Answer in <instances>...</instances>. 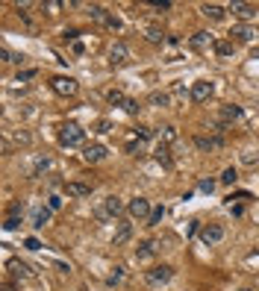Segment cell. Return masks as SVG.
Returning a JSON list of instances; mask_svg holds the SVG:
<instances>
[{
  "label": "cell",
  "mask_w": 259,
  "mask_h": 291,
  "mask_svg": "<svg viewBox=\"0 0 259 291\" xmlns=\"http://www.w3.org/2000/svg\"><path fill=\"white\" fill-rule=\"evenodd\" d=\"M59 141H62L65 147H80V144L86 141V130H83L80 124L68 121V124H62V127H59Z\"/></svg>",
  "instance_id": "cell-1"
},
{
  "label": "cell",
  "mask_w": 259,
  "mask_h": 291,
  "mask_svg": "<svg viewBox=\"0 0 259 291\" xmlns=\"http://www.w3.org/2000/svg\"><path fill=\"white\" fill-rule=\"evenodd\" d=\"M124 212V200L121 197H115V194H109L103 200V206L97 209V221H106V218H118Z\"/></svg>",
  "instance_id": "cell-2"
},
{
  "label": "cell",
  "mask_w": 259,
  "mask_h": 291,
  "mask_svg": "<svg viewBox=\"0 0 259 291\" xmlns=\"http://www.w3.org/2000/svg\"><path fill=\"white\" fill-rule=\"evenodd\" d=\"M50 88L59 94V97H74L80 86H77V80H71V77H53L50 80Z\"/></svg>",
  "instance_id": "cell-3"
},
{
  "label": "cell",
  "mask_w": 259,
  "mask_h": 291,
  "mask_svg": "<svg viewBox=\"0 0 259 291\" xmlns=\"http://www.w3.org/2000/svg\"><path fill=\"white\" fill-rule=\"evenodd\" d=\"M171 276H174V268L171 265H156V268H150L147 271V285H165V282H171Z\"/></svg>",
  "instance_id": "cell-4"
},
{
  "label": "cell",
  "mask_w": 259,
  "mask_h": 291,
  "mask_svg": "<svg viewBox=\"0 0 259 291\" xmlns=\"http://www.w3.org/2000/svg\"><path fill=\"white\" fill-rule=\"evenodd\" d=\"M200 241H203L206 247L224 241V226H221V223H206V226H200Z\"/></svg>",
  "instance_id": "cell-5"
},
{
  "label": "cell",
  "mask_w": 259,
  "mask_h": 291,
  "mask_svg": "<svg viewBox=\"0 0 259 291\" xmlns=\"http://www.w3.org/2000/svg\"><path fill=\"white\" fill-rule=\"evenodd\" d=\"M227 12H233L239 21H250V18H256V6L253 3H242V0H233L227 6Z\"/></svg>",
  "instance_id": "cell-6"
},
{
  "label": "cell",
  "mask_w": 259,
  "mask_h": 291,
  "mask_svg": "<svg viewBox=\"0 0 259 291\" xmlns=\"http://www.w3.org/2000/svg\"><path fill=\"white\" fill-rule=\"evenodd\" d=\"M212 91H215V86H212L209 80H197V83L191 86V100L194 103H206L209 97H212Z\"/></svg>",
  "instance_id": "cell-7"
},
{
  "label": "cell",
  "mask_w": 259,
  "mask_h": 291,
  "mask_svg": "<svg viewBox=\"0 0 259 291\" xmlns=\"http://www.w3.org/2000/svg\"><path fill=\"white\" fill-rule=\"evenodd\" d=\"M127 212H130L133 218H138V221H147L153 209H150V203H147L144 197H136V200H130V206H127Z\"/></svg>",
  "instance_id": "cell-8"
},
{
  "label": "cell",
  "mask_w": 259,
  "mask_h": 291,
  "mask_svg": "<svg viewBox=\"0 0 259 291\" xmlns=\"http://www.w3.org/2000/svg\"><path fill=\"white\" fill-rule=\"evenodd\" d=\"M230 35H233V41H256V27H250V24H236L233 30H230Z\"/></svg>",
  "instance_id": "cell-9"
},
{
  "label": "cell",
  "mask_w": 259,
  "mask_h": 291,
  "mask_svg": "<svg viewBox=\"0 0 259 291\" xmlns=\"http://www.w3.org/2000/svg\"><path fill=\"white\" fill-rule=\"evenodd\" d=\"M83 159H86L88 165H97V162L106 159V147L103 144H86L83 147Z\"/></svg>",
  "instance_id": "cell-10"
},
{
  "label": "cell",
  "mask_w": 259,
  "mask_h": 291,
  "mask_svg": "<svg viewBox=\"0 0 259 291\" xmlns=\"http://www.w3.org/2000/svg\"><path fill=\"white\" fill-rule=\"evenodd\" d=\"M212 50L218 53L221 59H230V56L236 53V44H233V38H215V41H212Z\"/></svg>",
  "instance_id": "cell-11"
},
{
  "label": "cell",
  "mask_w": 259,
  "mask_h": 291,
  "mask_svg": "<svg viewBox=\"0 0 259 291\" xmlns=\"http://www.w3.org/2000/svg\"><path fill=\"white\" fill-rule=\"evenodd\" d=\"M6 271L12 276H33V271H30V265L27 262H21V259H6Z\"/></svg>",
  "instance_id": "cell-12"
},
{
  "label": "cell",
  "mask_w": 259,
  "mask_h": 291,
  "mask_svg": "<svg viewBox=\"0 0 259 291\" xmlns=\"http://www.w3.org/2000/svg\"><path fill=\"white\" fill-rule=\"evenodd\" d=\"M109 59H112V65H127V62H130L127 44H124V41H115V47L109 50Z\"/></svg>",
  "instance_id": "cell-13"
},
{
  "label": "cell",
  "mask_w": 259,
  "mask_h": 291,
  "mask_svg": "<svg viewBox=\"0 0 259 291\" xmlns=\"http://www.w3.org/2000/svg\"><path fill=\"white\" fill-rule=\"evenodd\" d=\"M130 239H133V223H130V221H118V232H115L112 244H115V247H121V244H127Z\"/></svg>",
  "instance_id": "cell-14"
},
{
  "label": "cell",
  "mask_w": 259,
  "mask_h": 291,
  "mask_svg": "<svg viewBox=\"0 0 259 291\" xmlns=\"http://www.w3.org/2000/svg\"><path fill=\"white\" fill-rule=\"evenodd\" d=\"M156 250H159L156 241H141V244L136 247V259L138 262H150V259L156 256Z\"/></svg>",
  "instance_id": "cell-15"
},
{
  "label": "cell",
  "mask_w": 259,
  "mask_h": 291,
  "mask_svg": "<svg viewBox=\"0 0 259 291\" xmlns=\"http://www.w3.org/2000/svg\"><path fill=\"white\" fill-rule=\"evenodd\" d=\"M224 6H218V3H203V6H200V15L203 18H209V21H221V18H224Z\"/></svg>",
  "instance_id": "cell-16"
},
{
  "label": "cell",
  "mask_w": 259,
  "mask_h": 291,
  "mask_svg": "<svg viewBox=\"0 0 259 291\" xmlns=\"http://www.w3.org/2000/svg\"><path fill=\"white\" fill-rule=\"evenodd\" d=\"M194 144H197L200 150H218L224 141H221L218 136H197V138H194Z\"/></svg>",
  "instance_id": "cell-17"
},
{
  "label": "cell",
  "mask_w": 259,
  "mask_h": 291,
  "mask_svg": "<svg viewBox=\"0 0 259 291\" xmlns=\"http://www.w3.org/2000/svg\"><path fill=\"white\" fill-rule=\"evenodd\" d=\"M50 215H53V209H50V206H38V209L33 212V226H35V229H41L44 223L50 221Z\"/></svg>",
  "instance_id": "cell-18"
},
{
  "label": "cell",
  "mask_w": 259,
  "mask_h": 291,
  "mask_svg": "<svg viewBox=\"0 0 259 291\" xmlns=\"http://www.w3.org/2000/svg\"><path fill=\"white\" fill-rule=\"evenodd\" d=\"M65 194H68V197H88V194H91V186H83V183H65Z\"/></svg>",
  "instance_id": "cell-19"
},
{
  "label": "cell",
  "mask_w": 259,
  "mask_h": 291,
  "mask_svg": "<svg viewBox=\"0 0 259 291\" xmlns=\"http://www.w3.org/2000/svg\"><path fill=\"white\" fill-rule=\"evenodd\" d=\"M50 165H53V159H50V156H38V159H35V165L30 168V177H41V173L47 171Z\"/></svg>",
  "instance_id": "cell-20"
},
{
  "label": "cell",
  "mask_w": 259,
  "mask_h": 291,
  "mask_svg": "<svg viewBox=\"0 0 259 291\" xmlns=\"http://www.w3.org/2000/svg\"><path fill=\"white\" fill-rule=\"evenodd\" d=\"M153 159L159 165H165V168H171V150H168V144H159L153 150Z\"/></svg>",
  "instance_id": "cell-21"
},
{
  "label": "cell",
  "mask_w": 259,
  "mask_h": 291,
  "mask_svg": "<svg viewBox=\"0 0 259 291\" xmlns=\"http://www.w3.org/2000/svg\"><path fill=\"white\" fill-rule=\"evenodd\" d=\"M239 118H242V106H224V109H221V121H224V124L239 121Z\"/></svg>",
  "instance_id": "cell-22"
},
{
  "label": "cell",
  "mask_w": 259,
  "mask_h": 291,
  "mask_svg": "<svg viewBox=\"0 0 259 291\" xmlns=\"http://www.w3.org/2000/svg\"><path fill=\"white\" fill-rule=\"evenodd\" d=\"M88 18H91V21H97V24H103V27H106V18H109V12H106L103 6H97V3H94V6H88Z\"/></svg>",
  "instance_id": "cell-23"
},
{
  "label": "cell",
  "mask_w": 259,
  "mask_h": 291,
  "mask_svg": "<svg viewBox=\"0 0 259 291\" xmlns=\"http://www.w3.org/2000/svg\"><path fill=\"white\" fill-rule=\"evenodd\" d=\"M106 100L112 103V106H124V103L130 100V97H127V94H124L121 88H112V91H106Z\"/></svg>",
  "instance_id": "cell-24"
},
{
  "label": "cell",
  "mask_w": 259,
  "mask_h": 291,
  "mask_svg": "<svg viewBox=\"0 0 259 291\" xmlns=\"http://www.w3.org/2000/svg\"><path fill=\"white\" fill-rule=\"evenodd\" d=\"M147 103H150V106H168V103H171V94H168V91H153V94L147 97Z\"/></svg>",
  "instance_id": "cell-25"
},
{
  "label": "cell",
  "mask_w": 259,
  "mask_h": 291,
  "mask_svg": "<svg viewBox=\"0 0 259 291\" xmlns=\"http://www.w3.org/2000/svg\"><path fill=\"white\" fill-rule=\"evenodd\" d=\"M209 41H212V38H209V33H203V30L191 35V47H194V50H203V47H206Z\"/></svg>",
  "instance_id": "cell-26"
},
{
  "label": "cell",
  "mask_w": 259,
  "mask_h": 291,
  "mask_svg": "<svg viewBox=\"0 0 259 291\" xmlns=\"http://www.w3.org/2000/svg\"><path fill=\"white\" fill-rule=\"evenodd\" d=\"M144 38H147L150 44H162V41H165V33H162L159 27H147V33H144Z\"/></svg>",
  "instance_id": "cell-27"
},
{
  "label": "cell",
  "mask_w": 259,
  "mask_h": 291,
  "mask_svg": "<svg viewBox=\"0 0 259 291\" xmlns=\"http://www.w3.org/2000/svg\"><path fill=\"white\" fill-rule=\"evenodd\" d=\"M174 138H177V130H174V127H162V130H159V144H171Z\"/></svg>",
  "instance_id": "cell-28"
},
{
  "label": "cell",
  "mask_w": 259,
  "mask_h": 291,
  "mask_svg": "<svg viewBox=\"0 0 259 291\" xmlns=\"http://www.w3.org/2000/svg\"><path fill=\"white\" fill-rule=\"evenodd\" d=\"M162 218H165V209H162V206H156L153 212H150V218H147V226H156V223H162Z\"/></svg>",
  "instance_id": "cell-29"
},
{
  "label": "cell",
  "mask_w": 259,
  "mask_h": 291,
  "mask_svg": "<svg viewBox=\"0 0 259 291\" xmlns=\"http://www.w3.org/2000/svg\"><path fill=\"white\" fill-rule=\"evenodd\" d=\"M236 180H239V171H236V168H227V171L221 173V183H224V186H233Z\"/></svg>",
  "instance_id": "cell-30"
},
{
  "label": "cell",
  "mask_w": 259,
  "mask_h": 291,
  "mask_svg": "<svg viewBox=\"0 0 259 291\" xmlns=\"http://www.w3.org/2000/svg\"><path fill=\"white\" fill-rule=\"evenodd\" d=\"M133 136H136L138 141H147V138L153 136V133H150V130H147V127H136V130H133Z\"/></svg>",
  "instance_id": "cell-31"
},
{
  "label": "cell",
  "mask_w": 259,
  "mask_h": 291,
  "mask_svg": "<svg viewBox=\"0 0 259 291\" xmlns=\"http://www.w3.org/2000/svg\"><path fill=\"white\" fill-rule=\"evenodd\" d=\"M35 74H38V71H33V68H30V71H18V77H15V83H27V80H33Z\"/></svg>",
  "instance_id": "cell-32"
},
{
  "label": "cell",
  "mask_w": 259,
  "mask_h": 291,
  "mask_svg": "<svg viewBox=\"0 0 259 291\" xmlns=\"http://www.w3.org/2000/svg\"><path fill=\"white\" fill-rule=\"evenodd\" d=\"M242 162H244V165H256V162H259V153H253V150H244V153H242Z\"/></svg>",
  "instance_id": "cell-33"
},
{
  "label": "cell",
  "mask_w": 259,
  "mask_h": 291,
  "mask_svg": "<svg viewBox=\"0 0 259 291\" xmlns=\"http://www.w3.org/2000/svg\"><path fill=\"white\" fill-rule=\"evenodd\" d=\"M138 109H141V106H138V103L133 100V97L124 103V112H127V115H138Z\"/></svg>",
  "instance_id": "cell-34"
},
{
  "label": "cell",
  "mask_w": 259,
  "mask_h": 291,
  "mask_svg": "<svg viewBox=\"0 0 259 291\" xmlns=\"http://www.w3.org/2000/svg\"><path fill=\"white\" fill-rule=\"evenodd\" d=\"M106 27L118 33V30H121V18H118V15H109V18H106Z\"/></svg>",
  "instance_id": "cell-35"
},
{
  "label": "cell",
  "mask_w": 259,
  "mask_h": 291,
  "mask_svg": "<svg viewBox=\"0 0 259 291\" xmlns=\"http://www.w3.org/2000/svg\"><path fill=\"white\" fill-rule=\"evenodd\" d=\"M3 226H6V229H18V226H21V215H9Z\"/></svg>",
  "instance_id": "cell-36"
},
{
  "label": "cell",
  "mask_w": 259,
  "mask_h": 291,
  "mask_svg": "<svg viewBox=\"0 0 259 291\" xmlns=\"http://www.w3.org/2000/svg\"><path fill=\"white\" fill-rule=\"evenodd\" d=\"M215 186H218L215 180H200V191H206V194H212V191H215Z\"/></svg>",
  "instance_id": "cell-37"
},
{
  "label": "cell",
  "mask_w": 259,
  "mask_h": 291,
  "mask_svg": "<svg viewBox=\"0 0 259 291\" xmlns=\"http://www.w3.org/2000/svg\"><path fill=\"white\" fill-rule=\"evenodd\" d=\"M94 133H100V136L109 133V121H97V124H94Z\"/></svg>",
  "instance_id": "cell-38"
},
{
  "label": "cell",
  "mask_w": 259,
  "mask_h": 291,
  "mask_svg": "<svg viewBox=\"0 0 259 291\" xmlns=\"http://www.w3.org/2000/svg\"><path fill=\"white\" fill-rule=\"evenodd\" d=\"M150 9H156V12H168L171 3H168V0H165V3H150Z\"/></svg>",
  "instance_id": "cell-39"
},
{
  "label": "cell",
  "mask_w": 259,
  "mask_h": 291,
  "mask_svg": "<svg viewBox=\"0 0 259 291\" xmlns=\"http://www.w3.org/2000/svg\"><path fill=\"white\" fill-rule=\"evenodd\" d=\"M121 276H124V268H115V274L109 276V285H115V282H118Z\"/></svg>",
  "instance_id": "cell-40"
},
{
  "label": "cell",
  "mask_w": 259,
  "mask_h": 291,
  "mask_svg": "<svg viewBox=\"0 0 259 291\" xmlns=\"http://www.w3.org/2000/svg\"><path fill=\"white\" fill-rule=\"evenodd\" d=\"M59 6H62V3H44V9H47V15H56V9H59Z\"/></svg>",
  "instance_id": "cell-41"
},
{
  "label": "cell",
  "mask_w": 259,
  "mask_h": 291,
  "mask_svg": "<svg viewBox=\"0 0 259 291\" xmlns=\"http://www.w3.org/2000/svg\"><path fill=\"white\" fill-rule=\"evenodd\" d=\"M47 206L56 212V209H62V200H59V197H50V203H47Z\"/></svg>",
  "instance_id": "cell-42"
},
{
  "label": "cell",
  "mask_w": 259,
  "mask_h": 291,
  "mask_svg": "<svg viewBox=\"0 0 259 291\" xmlns=\"http://www.w3.org/2000/svg\"><path fill=\"white\" fill-rule=\"evenodd\" d=\"M27 247H30V250H38L41 244H38V239H27Z\"/></svg>",
  "instance_id": "cell-43"
},
{
  "label": "cell",
  "mask_w": 259,
  "mask_h": 291,
  "mask_svg": "<svg viewBox=\"0 0 259 291\" xmlns=\"http://www.w3.org/2000/svg\"><path fill=\"white\" fill-rule=\"evenodd\" d=\"M3 291H15V288H12V285H3Z\"/></svg>",
  "instance_id": "cell-44"
},
{
  "label": "cell",
  "mask_w": 259,
  "mask_h": 291,
  "mask_svg": "<svg viewBox=\"0 0 259 291\" xmlns=\"http://www.w3.org/2000/svg\"><path fill=\"white\" fill-rule=\"evenodd\" d=\"M253 59H259V47H256V50H253Z\"/></svg>",
  "instance_id": "cell-45"
},
{
  "label": "cell",
  "mask_w": 259,
  "mask_h": 291,
  "mask_svg": "<svg viewBox=\"0 0 259 291\" xmlns=\"http://www.w3.org/2000/svg\"><path fill=\"white\" fill-rule=\"evenodd\" d=\"M239 291H256V288H247V285H244V288H239Z\"/></svg>",
  "instance_id": "cell-46"
}]
</instances>
